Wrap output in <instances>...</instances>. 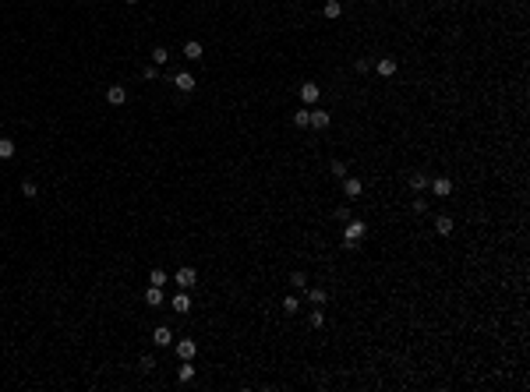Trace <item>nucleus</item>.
Listing matches in <instances>:
<instances>
[{
  "mask_svg": "<svg viewBox=\"0 0 530 392\" xmlns=\"http://www.w3.org/2000/svg\"><path fill=\"white\" fill-rule=\"evenodd\" d=\"M173 283H177L180 290H191V286L198 283V272H195L191 265H184V269H177V276H173Z\"/></svg>",
  "mask_w": 530,
  "mask_h": 392,
  "instance_id": "nucleus-1",
  "label": "nucleus"
},
{
  "mask_svg": "<svg viewBox=\"0 0 530 392\" xmlns=\"http://www.w3.org/2000/svg\"><path fill=\"white\" fill-rule=\"evenodd\" d=\"M343 226H347V230H343V240H361V237L368 234V226H364L361 219H347Z\"/></svg>",
  "mask_w": 530,
  "mask_h": 392,
  "instance_id": "nucleus-2",
  "label": "nucleus"
},
{
  "mask_svg": "<svg viewBox=\"0 0 530 392\" xmlns=\"http://www.w3.org/2000/svg\"><path fill=\"white\" fill-rule=\"evenodd\" d=\"M195 85H198V81H195V75H188V71H177V75H173V88H177V92H195Z\"/></svg>",
  "mask_w": 530,
  "mask_h": 392,
  "instance_id": "nucleus-3",
  "label": "nucleus"
},
{
  "mask_svg": "<svg viewBox=\"0 0 530 392\" xmlns=\"http://www.w3.org/2000/svg\"><path fill=\"white\" fill-rule=\"evenodd\" d=\"M106 103H110V106H124V103H128V88H124V85H110V88H106Z\"/></svg>",
  "mask_w": 530,
  "mask_h": 392,
  "instance_id": "nucleus-4",
  "label": "nucleus"
},
{
  "mask_svg": "<svg viewBox=\"0 0 530 392\" xmlns=\"http://www.w3.org/2000/svg\"><path fill=\"white\" fill-rule=\"evenodd\" d=\"M329 124H332L329 110H311V124H307V127H315V131H325Z\"/></svg>",
  "mask_w": 530,
  "mask_h": 392,
  "instance_id": "nucleus-5",
  "label": "nucleus"
},
{
  "mask_svg": "<svg viewBox=\"0 0 530 392\" xmlns=\"http://www.w3.org/2000/svg\"><path fill=\"white\" fill-rule=\"evenodd\" d=\"M318 95H322V88H318L315 81H304V85H301V99L307 103V106H311V103H318Z\"/></svg>",
  "mask_w": 530,
  "mask_h": 392,
  "instance_id": "nucleus-6",
  "label": "nucleus"
},
{
  "mask_svg": "<svg viewBox=\"0 0 530 392\" xmlns=\"http://www.w3.org/2000/svg\"><path fill=\"white\" fill-rule=\"evenodd\" d=\"M361 191H364V184H361L357 177H343V194H347V198H357Z\"/></svg>",
  "mask_w": 530,
  "mask_h": 392,
  "instance_id": "nucleus-7",
  "label": "nucleus"
},
{
  "mask_svg": "<svg viewBox=\"0 0 530 392\" xmlns=\"http://www.w3.org/2000/svg\"><path fill=\"white\" fill-rule=\"evenodd\" d=\"M431 191H435V198H449V194H453V180H449V177H439V180L431 184Z\"/></svg>",
  "mask_w": 530,
  "mask_h": 392,
  "instance_id": "nucleus-8",
  "label": "nucleus"
},
{
  "mask_svg": "<svg viewBox=\"0 0 530 392\" xmlns=\"http://www.w3.org/2000/svg\"><path fill=\"white\" fill-rule=\"evenodd\" d=\"M177 353H180V361H191V357L198 353V343H195V339H180V343H177Z\"/></svg>",
  "mask_w": 530,
  "mask_h": 392,
  "instance_id": "nucleus-9",
  "label": "nucleus"
},
{
  "mask_svg": "<svg viewBox=\"0 0 530 392\" xmlns=\"http://www.w3.org/2000/svg\"><path fill=\"white\" fill-rule=\"evenodd\" d=\"M170 308H173L177 314H188L191 311V297H188V293H177V297L170 301Z\"/></svg>",
  "mask_w": 530,
  "mask_h": 392,
  "instance_id": "nucleus-10",
  "label": "nucleus"
},
{
  "mask_svg": "<svg viewBox=\"0 0 530 392\" xmlns=\"http://www.w3.org/2000/svg\"><path fill=\"white\" fill-rule=\"evenodd\" d=\"M375 71H379L382 78H392V75H396V60H392V57H382L379 64H375Z\"/></svg>",
  "mask_w": 530,
  "mask_h": 392,
  "instance_id": "nucleus-11",
  "label": "nucleus"
},
{
  "mask_svg": "<svg viewBox=\"0 0 530 392\" xmlns=\"http://www.w3.org/2000/svg\"><path fill=\"white\" fill-rule=\"evenodd\" d=\"M322 14H325L329 21H336V18L343 14V4H339V0H325V7H322Z\"/></svg>",
  "mask_w": 530,
  "mask_h": 392,
  "instance_id": "nucleus-12",
  "label": "nucleus"
},
{
  "mask_svg": "<svg viewBox=\"0 0 530 392\" xmlns=\"http://www.w3.org/2000/svg\"><path fill=\"white\" fill-rule=\"evenodd\" d=\"M202 53H205V50H202V43H198V39L184 43V57H188V60H202Z\"/></svg>",
  "mask_w": 530,
  "mask_h": 392,
  "instance_id": "nucleus-13",
  "label": "nucleus"
},
{
  "mask_svg": "<svg viewBox=\"0 0 530 392\" xmlns=\"http://www.w3.org/2000/svg\"><path fill=\"white\" fill-rule=\"evenodd\" d=\"M304 293H307V304H315V308L325 304V290H318V286H304Z\"/></svg>",
  "mask_w": 530,
  "mask_h": 392,
  "instance_id": "nucleus-14",
  "label": "nucleus"
},
{
  "mask_svg": "<svg viewBox=\"0 0 530 392\" xmlns=\"http://www.w3.org/2000/svg\"><path fill=\"white\" fill-rule=\"evenodd\" d=\"M170 339H173V332H170L166 325H159V329L152 332V343H155V346H170Z\"/></svg>",
  "mask_w": 530,
  "mask_h": 392,
  "instance_id": "nucleus-15",
  "label": "nucleus"
},
{
  "mask_svg": "<svg viewBox=\"0 0 530 392\" xmlns=\"http://www.w3.org/2000/svg\"><path fill=\"white\" fill-rule=\"evenodd\" d=\"M435 234L439 237H453V219H449V216H439V219H435Z\"/></svg>",
  "mask_w": 530,
  "mask_h": 392,
  "instance_id": "nucleus-16",
  "label": "nucleus"
},
{
  "mask_svg": "<svg viewBox=\"0 0 530 392\" xmlns=\"http://www.w3.org/2000/svg\"><path fill=\"white\" fill-rule=\"evenodd\" d=\"M145 304H149V308H159V304H163V286H149V290H145Z\"/></svg>",
  "mask_w": 530,
  "mask_h": 392,
  "instance_id": "nucleus-17",
  "label": "nucleus"
},
{
  "mask_svg": "<svg viewBox=\"0 0 530 392\" xmlns=\"http://www.w3.org/2000/svg\"><path fill=\"white\" fill-rule=\"evenodd\" d=\"M329 170H332V177H336V180H343V177H347V170H350V166H347V162H343V159H332V162H329Z\"/></svg>",
  "mask_w": 530,
  "mask_h": 392,
  "instance_id": "nucleus-18",
  "label": "nucleus"
},
{
  "mask_svg": "<svg viewBox=\"0 0 530 392\" xmlns=\"http://www.w3.org/2000/svg\"><path fill=\"white\" fill-rule=\"evenodd\" d=\"M149 283H152V286H166V283H170V276H166L163 269H152V272H149Z\"/></svg>",
  "mask_w": 530,
  "mask_h": 392,
  "instance_id": "nucleus-19",
  "label": "nucleus"
},
{
  "mask_svg": "<svg viewBox=\"0 0 530 392\" xmlns=\"http://www.w3.org/2000/svg\"><path fill=\"white\" fill-rule=\"evenodd\" d=\"M166 60H170V50H166V46H155V50H152V64L159 68V64H166Z\"/></svg>",
  "mask_w": 530,
  "mask_h": 392,
  "instance_id": "nucleus-20",
  "label": "nucleus"
},
{
  "mask_svg": "<svg viewBox=\"0 0 530 392\" xmlns=\"http://www.w3.org/2000/svg\"><path fill=\"white\" fill-rule=\"evenodd\" d=\"M177 378H180V382H191V378H195V364H191V361H184V364H180V371H177Z\"/></svg>",
  "mask_w": 530,
  "mask_h": 392,
  "instance_id": "nucleus-21",
  "label": "nucleus"
},
{
  "mask_svg": "<svg viewBox=\"0 0 530 392\" xmlns=\"http://www.w3.org/2000/svg\"><path fill=\"white\" fill-rule=\"evenodd\" d=\"M14 156V142L11 138H0V159H11Z\"/></svg>",
  "mask_w": 530,
  "mask_h": 392,
  "instance_id": "nucleus-22",
  "label": "nucleus"
},
{
  "mask_svg": "<svg viewBox=\"0 0 530 392\" xmlns=\"http://www.w3.org/2000/svg\"><path fill=\"white\" fill-rule=\"evenodd\" d=\"M297 308H301L297 297H283V314H297Z\"/></svg>",
  "mask_w": 530,
  "mask_h": 392,
  "instance_id": "nucleus-23",
  "label": "nucleus"
},
{
  "mask_svg": "<svg viewBox=\"0 0 530 392\" xmlns=\"http://www.w3.org/2000/svg\"><path fill=\"white\" fill-rule=\"evenodd\" d=\"M294 124H297V127H307V124H311V110H297V113H294Z\"/></svg>",
  "mask_w": 530,
  "mask_h": 392,
  "instance_id": "nucleus-24",
  "label": "nucleus"
},
{
  "mask_svg": "<svg viewBox=\"0 0 530 392\" xmlns=\"http://www.w3.org/2000/svg\"><path fill=\"white\" fill-rule=\"evenodd\" d=\"M290 286H294V290H304V286H307V276H304V272H290Z\"/></svg>",
  "mask_w": 530,
  "mask_h": 392,
  "instance_id": "nucleus-25",
  "label": "nucleus"
},
{
  "mask_svg": "<svg viewBox=\"0 0 530 392\" xmlns=\"http://www.w3.org/2000/svg\"><path fill=\"white\" fill-rule=\"evenodd\" d=\"M410 187H414V191H424V187H428L424 173H410Z\"/></svg>",
  "mask_w": 530,
  "mask_h": 392,
  "instance_id": "nucleus-26",
  "label": "nucleus"
},
{
  "mask_svg": "<svg viewBox=\"0 0 530 392\" xmlns=\"http://www.w3.org/2000/svg\"><path fill=\"white\" fill-rule=\"evenodd\" d=\"M21 194H25V198H36V194H39V187H36L32 180H25V184H21Z\"/></svg>",
  "mask_w": 530,
  "mask_h": 392,
  "instance_id": "nucleus-27",
  "label": "nucleus"
},
{
  "mask_svg": "<svg viewBox=\"0 0 530 392\" xmlns=\"http://www.w3.org/2000/svg\"><path fill=\"white\" fill-rule=\"evenodd\" d=\"M347 219H354V216H350L347 205H339V209H336V223H347Z\"/></svg>",
  "mask_w": 530,
  "mask_h": 392,
  "instance_id": "nucleus-28",
  "label": "nucleus"
},
{
  "mask_svg": "<svg viewBox=\"0 0 530 392\" xmlns=\"http://www.w3.org/2000/svg\"><path fill=\"white\" fill-rule=\"evenodd\" d=\"M325 325V314L322 311H311V329H322Z\"/></svg>",
  "mask_w": 530,
  "mask_h": 392,
  "instance_id": "nucleus-29",
  "label": "nucleus"
},
{
  "mask_svg": "<svg viewBox=\"0 0 530 392\" xmlns=\"http://www.w3.org/2000/svg\"><path fill=\"white\" fill-rule=\"evenodd\" d=\"M155 75H159V68H155V64H149V68H142V78H145V81H152V78H155Z\"/></svg>",
  "mask_w": 530,
  "mask_h": 392,
  "instance_id": "nucleus-30",
  "label": "nucleus"
},
{
  "mask_svg": "<svg viewBox=\"0 0 530 392\" xmlns=\"http://www.w3.org/2000/svg\"><path fill=\"white\" fill-rule=\"evenodd\" d=\"M428 209V198H414V212H424Z\"/></svg>",
  "mask_w": 530,
  "mask_h": 392,
  "instance_id": "nucleus-31",
  "label": "nucleus"
},
{
  "mask_svg": "<svg viewBox=\"0 0 530 392\" xmlns=\"http://www.w3.org/2000/svg\"><path fill=\"white\" fill-rule=\"evenodd\" d=\"M155 368V357H142V371H152Z\"/></svg>",
  "mask_w": 530,
  "mask_h": 392,
  "instance_id": "nucleus-32",
  "label": "nucleus"
},
{
  "mask_svg": "<svg viewBox=\"0 0 530 392\" xmlns=\"http://www.w3.org/2000/svg\"><path fill=\"white\" fill-rule=\"evenodd\" d=\"M124 4H138V0H124Z\"/></svg>",
  "mask_w": 530,
  "mask_h": 392,
  "instance_id": "nucleus-33",
  "label": "nucleus"
}]
</instances>
